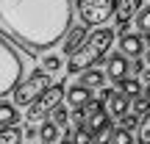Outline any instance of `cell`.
Instances as JSON below:
<instances>
[{"mask_svg":"<svg viewBox=\"0 0 150 144\" xmlns=\"http://www.w3.org/2000/svg\"><path fill=\"white\" fill-rule=\"evenodd\" d=\"M142 97H145V100H147V103H150V83H147V86H145V91H142Z\"/></svg>","mask_w":150,"mask_h":144,"instance_id":"f1b7e54d","label":"cell"},{"mask_svg":"<svg viewBox=\"0 0 150 144\" xmlns=\"http://www.w3.org/2000/svg\"><path fill=\"white\" fill-rule=\"evenodd\" d=\"M75 8L81 25H106L114 17V0H78Z\"/></svg>","mask_w":150,"mask_h":144,"instance_id":"8992f818","label":"cell"},{"mask_svg":"<svg viewBox=\"0 0 150 144\" xmlns=\"http://www.w3.org/2000/svg\"><path fill=\"white\" fill-rule=\"evenodd\" d=\"M114 36H117V31H111V28H97V31H92L89 36H86V42L70 55L67 72H70V75H81L83 70H89L97 58H103V55L108 53Z\"/></svg>","mask_w":150,"mask_h":144,"instance_id":"7a4b0ae2","label":"cell"},{"mask_svg":"<svg viewBox=\"0 0 150 144\" xmlns=\"http://www.w3.org/2000/svg\"><path fill=\"white\" fill-rule=\"evenodd\" d=\"M36 136H39V141H42V144H56V141H59V128H56L50 119H45V122L39 125Z\"/></svg>","mask_w":150,"mask_h":144,"instance_id":"5bb4252c","label":"cell"},{"mask_svg":"<svg viewBox=\"0 0 150 144\" xmlns=\"http://www.w3.org/2000/svg\"><path fill=\"white\" fill-rule=\"evenodd\" d=\"M64 94H67V105L72 108H83L92 100V89H86V86H70V89H64Z\"/></svg>","mask_w":150,"mask_h":144,"instance_id":"7c38bea8","label":"cell"},{"mask_svg":"<svg viewBox=\"0 0 150 144\" xmlns=\"http://www.w3.org/2000/svg\"><path fill=\"white\" fill-rule=\"evenodd\" d=\"M33 136H36V128H33V125H28V128H25V139H33Z\"/></svg>","mask_w":150,"mask_h":144,"instance_id":"4316f807","label":"cell"},{"mask_svg":"<svg viewBox=\"0 0 150 144\" xmlns=\"http://www.w3.org/2000/svg\"><path fill=\"white\" fill-rule=\"evenodd\" d=\"M50 122H53L56 128H67V122H70V111H67L64 105H56L53 111H50Z\"/></svg>","mask_w":150,"mask_h":144,"instance_id":"d6986e66","label":"cell"},{"mask_svg":"<svg viewBox=\"0 0 150 144\" xmlns=\"http://www.w3.org/2000/svg\"><path fill=\"white\" fill-rule=\"evenodd\" d=\"M136 144H150V111L136 125Z\"/></svg>","mask_w":150,"mask_h":144,"instance_id":"e0dca14e","label":"cell"},{"mask_svg":"<svg viewBox=\"0 0 150 144\" xmlns=\"http://www.w3.org/2000/svg\"><path fill=\"white\" fill-rule=\"evenodd\" d=\"M136 28L142 33H150V6H142L139 14H136Z\"/></svg>","mask_w":150,"mask_h":144,"instance_id":"44dd1931","label":"cell"},{"mask_svg":"<svg viewBox=\"0 0 150 144\" xmlns=\"http://www.w3.org/2000/svg\"><path fill=\"white\" fill-rule=\"evenodd\" d=\"M22 78V55L17 53V47L0 33V97H6L8 91H14V86Z\"/></svg>","mask_w":150,"mask_h":144,"instance_id":"3957f363","label":"cell"},{"mask_svg":"<svg viewBox=\"0 0 150 144\" xmlns=\"http://www.w3.org/2000/svg\"><path fill=\"white\" fill-rule=\"evenodd\" d=\"M111 94H114V89H106V86H100V94H97V100H100V103H106Z\"/></svg>","mask_w":150,"mask_h":144,"instance_id":"484cf974","label":"cell"},{"mask_svg":"<svg viewBox=\"0 0 150 144\" xmlns=\"http://www.w3.org/2000/svg\"><path fill=\"white\" fill-rule=\"evenodd\" d=\"M108 144H134V133L125 128H117L111 130V136H108Z\"/></svg>","mask_w":150,"mask_h":144,"instance_id":"ffe728a7","label":"cell"},{"mask_svg":"<svg viewBox=\"0 0 150 144\" xmlns=\"http://www.w3.org/2000/svg\"><path fill=\"white\" fill-rule=\"evenodd\" d=\"M20 122V114H17V108L11 105V103H0V130L3 128H11V125Z\"/></svg>","mask_w":150,"mask_h":144,"instance_id":"9a60e30c","label":"cell"},{"mask_svg":"<svg viewBox=\"0 0 150 144\" xmlns=\"http://www.w3.org/2000/svg\"><path fill=\"white\" fill-rule=\"evenodd\" d=\"M103 80H106V75L97 70V67H89V70L81 72V83H78V86H86V89H100Z\"/></svg>","mask_w":150,"mask_h":144,"instance_id":"4fadbf2b","label":"cell"},{"mask_svg":"<svg viewBox=\"0 0 150 144\" xmlns=\"http://www.w3.org/2000/svg\"><path fill=\"white\" fill-rule=\"evenodd\" d=\"M42 70L45 72H59L61 70V58H59V55H45V64H42Z\"/></svg>","mask_w":150,"mask_h":144,"instance_id":"7402d4cb","label":"cell"},{"mask_svg":"<svg viewBox=\"0 0 150 144\" xmlns=\"http://www.w3.org/2000/svg\"><path fill=\"white\" fill-rule=\"evenodd\" d=\"M47 86H50V75L39 67V70H33L28 78H20V83H17L14 91H11V97H14L11 105H14V108H28Z\"/></svg>","mask_w":150,"mask_h":144,"instance_id":"277c9868","label":"cell"},{"mask_svg":"<svg viewBox=\"0 0 150 144\" xmlns=\"http://www.w3.org/2000/svg\"><path fill=\"white\" fill-rule=\"evenodd\" d=\"M150 111V103L145 100V97H134V114H136V117H145V114Z\"/></svg>","mask_w":150,"mask_h":144,"instance_id":"603a6c76","label":"cell"},{"mask_svg":"<svg viewBox=\"0 0 150 144\" xmlns=\"http://www.w3.org/2000/svg\"><path fill=\"white\" fill-rule=\"evenodd\" d=\"M136 125H139V117H136V114H122V117H120V128L134 130Z\"/></svg>","mask_w":150,"mask_h":144,"instance_id":"cb8c5ba5","label":"cell"},{"mask_svg":"<svg viewBox=\"0 0 150 144\" xmlns=\"http://www.w3.org/2000/svg\"><path fill=\"white\" fill-rule=\"evenodd\" d=\"M142 50H145V42H142L139 33H120V53L128 58V55H134V58H142Z\"/></svg>","mask_w":150,"mask_h":144,"instance_id":"ba28073f","label":"cell"},{"mask_svg":"<svg viewBox=\"0 0 150 144\" xmlns=\"http://www.w3.org/2000/svg\"><path fill=\"white\" fill-rule=\"evenodd\" d=\"M142 61H145V67L150 70V50H147V55H145V58H142Z\"/></svg>","mask_w":150,"mask_h":144,"instance_id":"f546056e","label":"cell"},{"mask_svg":"<svg viewBox=\"0 0 150 144\" xmlns=\"http://www.w3.org/2000/svg\"><path fill=\"white\" fill-rule=\"evenodd\" d=\"M142 80H145V83H150V70L145 67V72H142Z\"/></svg>","mask_w":150,"mask_h":144,"instance_id":"83f0119b","label":"cell"},{"mask_svg":"<svg viewBox=\"0 0 150 144\" xmlns=\"http://www.w3.org/2000/svg\"><path fill=\"white\" fill-rule=\"evenodd\" d=\"M61 100H64V83H50L47 89L28 105L25 122H31V125L33 122H45V119L50 117V111H53L56 105H61Z\"/></svg>","mask_w":150,"mask_h":144,"instance_id":"5b68a950","label":"cell"},{"mask_svg":"<svg viewBox=\"0 0 150 144\" xmlns=\"http://www.w3.org/2000/svg\"><path fill=\"white\" fill-rule=\"evenodd\" d=\"M72 28V0H0V31L31 53L56 47Z\"/></svg>","mask_w":150,"mask_h":144,"instance_id":"6da1fadb","label":"cell"},{"mask_svg":"<svg viewBox=\"0 0 150 144\" xmlns=\"http://www.w3.org/2000/svg\"><path fill=\"white\" fill-rule=\"evenodd\" d=\"M145 0H114V22H117V33H128V25L134 14H139Z\"/></svg>","mask_w":150,"mask_h":144,"instance_id":"52a82bcc","label":"cell"},{"mask_svg":"<svg viewBox=\"0 0 150 144\" xmlns=\"http://www.w3.org/2000/svg\"><path fill=\"white\" fill-rule=\"evenodd\" d=\"M106 75L114 80V83H120L122 78H128V58H125L122 53H111L106 61Z\"/></svg>","mask_w":150,"mask_h":144,"instance_id":"9c48e42d","label":"cell"},{"mask_svg":"<svg viewBox=\"0 0 150 144\" xmlns=\"http://www.w3.org/2000/svg\"><path fill=\"white\" fill-rule=\"evenodd\" d=\"M142 42H145V44H150V33H145V36H142Z\"/></svg>","mask_w":150,"mask_h":144,"instance_id":"4dcf8cb0","label":"cell"},{"mask_svg":"<svg viewBox=\"0 0 150 144\" xmlns=\"http://www.w3.org/2000/svg\"><path fill=\"white\" fill-rule=\"evenodd\" d=\"M86 36H89V33H86V25H75V28H70V31H67V36L61 39V50H64V55H72L75 50L86 42Z\"/></svg>","mask_w":150,"mask_h":144,"instance_id":"30bf717a","label":"cell"},{"mask_svg":"<svg viewBox=\"0 0 150 144\" xmlns=\"http://www.w3.org/2000/svg\"><path fill=\"white\" fill-rule=\"evenodd\" d=\"M120 94H125L128 100L139 97V94H142V83H139V78H122V80H120Z\"/></svg>","mask_w":150,"mask_h":144,"instance_id":"2e32d148","label":"cell"},{"mask_svg":"<svg viewBox=\"0 0 150 144\" xmlns=\"http://www.w3.org/2000/svg\"><path fill=\"white\" fill-rule=\"evenodd\" d=\"M128 72H134V78H139V75L145 72V61H142V58H134V61H128Z\"/></svg>","mask_w":150,"mask_h":144,"instance_id":"d4e9b609","label":"cell"},{"mask_svg":"<svg viewBox=\"0 0 150 144\" xmlns=\"http://www.w3.org/2000/svg\"><path fill=\"white\" fill-rule=\"evenodd\" d=\"M0 144H22V130L17 128V125L3 128L0 130Z\"/></svg>","mask_w":150,"mask_h":144,"instance_id":"ac0fdd59","label":"cell"},{"mask_svg":"<svg viewBox=\"0 0 150 144\" xmlns=\"http://www.w3.org/2000/svg\"><path fill=\"white\" fill-rule=\"evenodd\" d=\"M128 105H131V100L125 94H120V91H114V94L103 103V108H106L108 117H122V114H128Z\"/></svg>","mask_w":150,"mask_h":144,"instance_id":"8fae6325","label":"cell"}]
</instances>
